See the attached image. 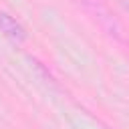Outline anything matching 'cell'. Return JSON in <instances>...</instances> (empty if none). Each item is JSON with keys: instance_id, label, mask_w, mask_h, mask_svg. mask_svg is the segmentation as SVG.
Here are the masks:
<instances>
[{"instance_id": "cell-1", "label": "cell", "mask_w": 129, "mask_h": 129, "mask_svg": "<svg viewBox=\"0 0 129 129\" xmlns=\"http://www.w3.org/2000/svg\"><path fill=\"white\" fill-rule=\"evenodd\" d=\"M0 28H2V32H4L8 38H12V40H16V42H22V40L26 38L24 26H22L20 22H16L12 16H8L6 12H0Z\"/></svg>"}]
</instances>
